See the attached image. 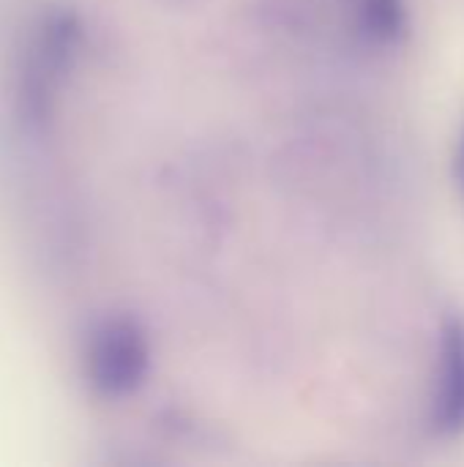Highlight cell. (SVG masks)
I'll return each mask as SVG.
<instances>
[{
	"label": "cell",
	"instance_id": "1",
	"mask_svg": "<svg viewBox=\"0 0 464 467\" xmlns=\"http://www.w3.org/2000/svg\"><path fill=\"white\" fill-rule=\"evenodd\" d=\"M148 339L134 320L115 317L96 328L88 350V375L104 397H126L137 391L148 375Z\"/></svg>",
	"mask_w": 464,
	"mask_h": 467
},
{
	"label": "cell",
	"instance_id": "2",
	"mask_svg": "<svg viewBox=\"0 0 464 467\" xmlns=\"http://www.w3.org/2000/svg\"><path fill=\"white\" fill-rule=\"evenodd\" d=\"M429 430L438 438L464 435V317L457 312H449L440 323Z\"/></svg>",
	"mask_w": 464,
	"mask_h": 467
},
{
	"label": "cell",
	"instance_id": "3",
	"mask_svg": "<svg viewBox=\"0 0 464 467\" xmlns=\"http://www.w3.org/2000/svg\"><path fill=\"white\" fill-rule=\"evenodd\" d=\"M361 30L377 44H397L407 33V8L405 0H364L361 5Z\"/></svg>",
	"mask_w": 464,
	"mask_h": 467
},
{
	"label": "cell",
	"instance_id": "4",
	"mask_svg": "<svg viewBox=\"0 0 464 467\" xmlns=\"http://www.w3.org/2000/svg\"><path fill=\"white\" fill-rule=\"evenodd\" d=\"M454 183H457V192L464 202V123L459 140H457V150H454Z\"/></svg>",
	"mask_w": 464,
	"mask_h": 467
}]
</instances>
